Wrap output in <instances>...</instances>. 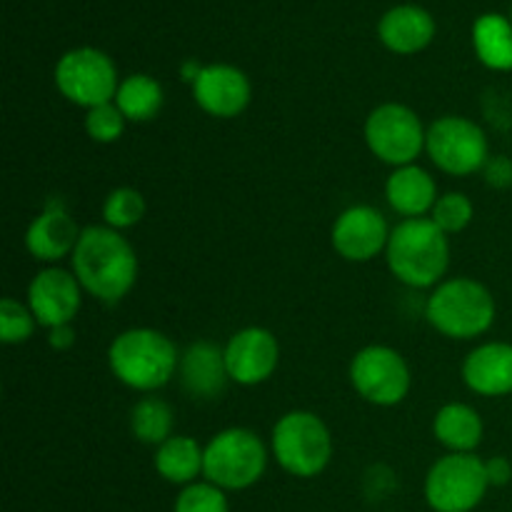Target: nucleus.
Listing matches in <instances>:
<instances>
[{
    "label": "nucleus",
    "instance_id": "obj_1",
    "mask_svg": "<svg viewBox=\"0 0 512 512\" xmlns=\"http://www.w3.org/2000/svg\"><path fill=\"white\" fill-rule=\"evenodd\" d=\"M70 270L80 288L98 303L118 305L138 280V255L120 230L88 225L70 255Z\"/></svg>",
    "mask_w": 512,
    "mask_h": 512
},
{
    "label": "nucleus",
    "instance_id": "obj_2",
    "mask_svg": "<svg viewBox=\"0 0 512 512\" xmlns=\"http://www.w3.org/2000/svg\"><path fill=\"white\" fill-rule=\"evenodd\" d=\"M180 350L155 328H128L108 348V368L118 383L153 395L178 375Z\"/></svg>",
    "mask_w": 512,
    "mask_h": 512
},
{
    "label": "nucleus",
    "instance_id": "obj_3",
    "mask_svg": "<svg viewBox=\"0 0 512 512\" xmlns=\"http://www.w3.org/2000/svg\"><path fill=\"white\" fill-rule=\"evenodd\" d=\"M385 260L398 283L413 290L438 288L450 268V240L430 218L400 220L390 233Z\"/></svg>",
    "mask_w": 512,
    "mask_h": 512
},
{
    "label": "nucleus",
    "instance_id": "obj_4",
    "mask_svg": "<svg viewBox=\"0 0 512 512\" xmlns=\"http://www.w3.org/2000/svg\"><path fill=\"white\" fill-rule=\"evenodd\" d=\"M498 305L493 293L480 280L460 275L433 288L425 303V318L443 338L475 340L483 338L495 323Z\"/></svg>",
    "mask_w": 512,
    "mask_h": 512
},
{
    "label": "nucleus",
    "instance_id": "obj_5",
    "mask_svg": "<svg viewBox=\"0 0 512 512\" xmlns=\"http://www.w3.org/2000/svg\"><path fill=\"white\" fill-rule=\"evenodd\" d=\"M270 453L293 478H318L333 460V435L320 415L290 410L273 425Z\"/></svg>",
    "mask_w": 512,
    "mask_h": 512
},
{
    "label": "nucleus",
    "instance_id": "obj_6",
    "mask_svg": "<svg viewBox=\"0 0 512 512\" xmlns=\"http://www.w3.org/2000/svg\"><path fill=\"white\" fill-rule=\"evenodd\" d=\"M268 460V445L255 430L225 428L205 443L203 478L225 493H238L260 483Z\"/></svg>",
    "mask_w": 512,
    "mask_h": 512
},
{
    "label": "nucleus",
    "instance_id": "obj_7",
    "mask_svg": "<svg viewBox=\"0 0 512 512\" xmlns=\"http://www.w3.org/2000/svg\"><path fill=\"white\" fill-rule=\"evenodd\" d=\"M425 153L435 168L453 178L483 173L490 160V143L483 125L465 115H443L428 125Z\"/></svg>",
    "mask_w": 512,
    "mask_h": 512
},
{
    "label": "nucleus",
    "instance_id": "obj_8",
    "mask_svg": "<svg viewBox=\"0 0 512 512\" xmlns=\"http://www.w3.org/2000/svg\"><path fill=\"white\" fill-rule=\"evenodd\" d=\"M365 145L380 163L390 168L418 163L425 153L428 128L420 115L403 103H380L365 118Z\"/></svg>",
    "mask_w": 512,
    "mask_h": 512
},
{
    "label": "nucleus",
    "instance_id": "obj_9",
    "mask_svg": "<svg viewBox=\"0 0 512 512\" xmlns=\"http://www.w3.org/2000/svg\"><path fill=\"white\" fill-rule=\"evenodd\" d=\"M425 500L435 512H473L488 495L485 460L475 453H448L425 475Z\"/></svg>",
    "mask_w": 512,
    "mask_h": 512
},
{
    "label": "nucleus",
    "instance_id": "obj_10",
    "mask_svg": "<svg viewBox=\"0 0 512 512\" xmlns=\"http://www.w3.org/2000/svg\"><path fill=\"white\" fill-rule=\"evenodd\" d=\"M350 385L355 393L378 408L403 403L413 385L408 360L390 345H365L350 360Z\"/></svg>",
    "mask_w": 512,
    "mask_h": 512
},
{
    "label": "nucleus",
    "instance_id": "obj_11",
    "mask_svg": "<svg viewBox=\"0 0 512 512\" xmlns=\"http://www.w3.org/2000/svg\"><path fill=\"white\" fill-rule=\"evenodd\" d=\"M53 78L60 95L85 110L113 103L120 85L115 63L98 48L68 50L55 65Z\"/></svg>",
    "mask_w": 512,
    "mask_h": 512
},
{
    "label": "nucleus",
    "instance_id": "obj_12",
    "mask_svg": "<svg viewBox=\"0 0 512 512\" xmlns=\"http://www.w3.org/2000/svg\"><path fill=\"white\" fill-rule=\"evenodd\" d=\"M83 293L73 270L48 265L33 275L25 303L30 305L40 328L53 330L60 325H73L83 308Z\"/></svg>",
    "mask_w": 512,
    "mask_h": 512
},
{
    "label": "nucleus",
    "instance_id": "obj_13",
    "mask_svg": "<svg viewBox=\"0 0 512 512\" xmlns=\"http://www.w3.org/2000/svg\"><path fill=\"white\" fill-rule=\"evenodd\" d=\"M393 230L388 220L373 205H350L335 218L330 228L333 250L348 263H370L385 253Z\"/></svg>",
    "mask_w": 512,
    "mask_h": 512
},
{
    "label": "nucleus",
    "instance_id": "obj_14",
    "mask_svg": "<svg viewBox=\"0 0 512 512\" xmlns=\"http://www.w3.org/2000/svg\"><path fill=\"white\" fill-rule=\"evenodd\" d=\"M225 368H228L230 383L255 388L273 378L280 365V343L268 328L248 325L228 338L223 345Z\"/></svg>",
    "mask_w": 512,
    "mask_h": 512
},
{
    "label": "nucleus",
    "instance_id": "obj_15",
    "mask_svg": "<svg viewBox=\"0 0 512 512\" xmlns=\"http://www.w3.org/2000/svg\"><path fill=\"white\" fill-rule=\"evenodd\" d=\"M190 90H193L195 105L210 118L220 120L243 115L253 100V85H250L248 75L228 63L203 65L190 83Z\"/></svg>",
    "mask_w": 512,
    "mask_h": 512
},
{
    "label": "nucleus",
    "instance_id": "obj_16",
    "mask_svg": "<svg viewBox=\"0 0 512 512\" xmlns=\"http://www.w3.org/2000/svg\"><path fill=\"white\" fill-rule=\"evenodd\" d=\"M80 233L83 228H78L68 208L63 203H50L48 208L40 210V215H35L33 223L25 230V250L45 268L58 265L60 260L73 255Z\"/></svg>",
    "mask_w": 512,
    "mask_h": 512
},
{
    "label": "nucleus",
    "instance_id": "obj_17",
    "mask_svg": "<svg viewBox=\"0 0 512 512\" xmlns=\"http://www.w3.org/2000/svg\"><path fill=\"white\" fill-rule=\"evenodd\" d=\"M463 383L480 398L512 395V345L490 340L470 350L463 360Z\"/></svg>",
    "mask_w": 512,
    "mask_h": 512
},
{
    "label": "nucleus",
    "instance_id": "obj_18",
    "mask_svg": "<svg viewBox=\"0 0 512 512\" xmlns=\"http://www.w3.org/2000/svg\"><path fill=\"white\" fill-rule=\"evenodd\" d=\"M178 378L185 393L195 400H215L230 383L225 353L210 340H195L180 353Z\"/></svg>",
    "mask_w": 512,
    "mask_h": 512
},
{
    "label": "nucleus",
    "instance_id": "obj_19",
    "mask_svg": "<svg viewBox=\"0 0 512 512\" xmlns=\"http://www.w3.org/2000/svg\"><path fill=\"white\" fill-rule=\"evenodd\" d=\"M438 198L435 178L418 163L393 168V173L385 180V200H388L390 210L403 220L428 218Z\"/></svg>",
    "mask_w": 512,
    "mask_h": 512
},
{
    "label": "nucleus",
    "instance_id": "obj_20",
    "mask_svg": "<svg viewBox=\"0 0 512 512\" xmlns=\"http://www.w3.org/2000/svg\"><path fill=\"white\" fill-rule=\"evenodd\" d=\"M380 43L398 55H415L435 38V20L420 5H395L378 23Z\"/></svg>",
    "mask_w": 512,
    "mask_h": 512
},
{
    "label": "nucleus",
    "instance_id": "obj_21",
    "mask_svg": "<svg viewBox=\"0 0 512 512\" xmlns=\"http://www.w3.org/2000/svg\"><path fill=\"white\" fill-rule=\"evenodd\" d=\"M433 435L448 453H475L483 443L485 423L468 403H448L435 413Z\"/></svg>",
    "mask_w": 512,
    "mask_h": 512
},
{
    "label": "nucleus",
    "instance_id": "obj_22",
    "mask_svg": "<svg viewBox=\"0 0 512 512\" xmlns=\"http://www.w3.org/2000/svg\"><path fill=\"white\" fill-rule=\"evenodd\" d=\"M203 460L205 445H200L190 435H173L163 445H158L153 455L155 473L165 483L180 485V488L198 483V478L203 475Z\"/></svg>",
    "mask_w": 512,
    "mask_h": 512
},
{
    "label": "nucleus",
    "instance_id": "obj_23",
    "mask_svg": "<svg viewBox=\"0 0 512 512\" xmlns=\"http://www.w3.org/2000/svg\"><path fill=\"white\" fill-rule=\"evenodd\" d=\"M473 48L480 63L498 73L512 70V23L500 13H485L473 25Z\"/></svg>",
    "mask_w": 512,
    "mask_h": 512
},
{
    "label": "nucleus",
    "instance_id": "obj_24",
    "mask_svg": "<svg viewBox=\"0 0 512 512\" xmlns=\"http://www.w3.org/2000/svg\"><path fill=\"white\" fill-rule=\"evenodd\" d=\"M113 103L128 123H148L163 108V88L153 75L133 73L120 80Z\"/></svg>",
    "mask_w": 512,
    "mask_h": 512
},
{
    "label": "nucleus",
    "instance_id": "obj_25",
    "mask_svg": "<svg viewBox=\"0 0 512 512\" xmlns=\"http://www.w3.org/2000/svg\"><path fill=\"white\" fill-rule=\"evenodd\" d=\"M175 415L173 408L158 395H145L130 410V433L143 445H163L165 440L173 438Z\"/></svg>",
    "mask_w": 512,
    "mask_h": 512
},
{
    "label": "nucleus",
    "instance_id": "obj_26",
    "mask_svg": "<svg viewBox=\"0 0 512 512\" xmlns=\"http://www.w3.org/2000/svg\"><path fill=\"white\" fill-rule=\"evenodd\" d=\"M100 213H103V225L123 233V230L135 228L145 218V198L140 190L123 185V188L110 190Z\"/></svg>",
    "mask_w": 512,
    "mask_h": 512
},
{
    "label": "nucleus",
    "instance_id": "obj_27",
    "mask_svg": "<svg viewBox=\"0 0 512 512\" xmlns=\"http://www.w3.org/2000/svg\"><path fill=\"white\" fill-rule=\"evenodd\" d=\"M473 215H475L473 200H470L465 193L450 190V193H443L438 200H435L428 218L433 220L445 235H458L473 223Z\"/></svg>",
    "mask_w": 512,
    "mask_h": 512
},
{
    "label": "nucleus",
    "instance_id": "obj_28",
    "mask_svg": "<svg viewBox=\"0 0 512 512\" xmlns=\"http://www.w3.org/2000/svg\"><path fill=\"white\" fill-rule=\"evenodd\" d=\"M38 320L28 303H20L18 298L0 300V340L5 345H23L33 338Z\"/></svg>",
    "mask_w": 512,
    "mask_h": 512
},
{
    "label": "nucleus",
    "instance_id": "obj_29",
    "mask_svg": "<svg viewBox=\"0 0 512 512\" xmlns=\"http://www.w3.org/2000/svg\"><path fill=\"white\" fill-rule=\"evenodd\" d=\"M173 512H230L228 495L208 480L185 485L175 498Z\"/></svg>",
    "mask_w": 512,
    "mask_h": 512
},
{
    "label": "nucleus",
    "instance_id": "obj_30",
    "mask_svg": "<svg viewBox=\"0 0 512 512\" xmlns=\"http://www.w3.org/2000/svg\"><path fill=\"white\" fill-rule=\"evenodd\" d=\"M85 133H88L90 140L100 145H110L115 140H120V135L125 133V115L120 113V108L115 103L98 105V108H90L85 113Z\"/></svg>",
    "mask_w": 512,
    "mask_h": 512
},
{
    "label": "nucleus",
    "instance_id": "obj_31",
    "mask_svg": "<svg viewBox=\"0 0 512 512\" xmlns=\"http://www.w3.org/2000/svg\"><path fill=\"white\" fill-rule=\"evenodd\" d=\"M483 178L495 190L512 188V158H508V155H490L483 168Z\"/></svg>",
    "mask_w": 512,
    "mask_h": 512
},
{
    "label": "nucleus",
    "instance_id": "obj_32",
    "mask_svg": "<svg viewBox=\"0 0 512 512\" xmlns=\"http://www.w3.org/2000/svg\"><path fill=\"white\" fill-rule=\"evenodd\" d=\"M485 473H488L490 488H505L512 480V463L505 455L485 460Z\"/></svg>",
    "mask_w": 512,
    "mask_h": 512
},
{
    "label": "nucleus",
    "instance_id": "obj_33",
    "mask_svg": "<svg viewBox=\"0 0 512 512\" xmlns=\"http://www.w3.org/2000/svg\"><path fill=\"white\" fill-rule=\"evenodd\" d=\"M48 343L55 350H68L75 345V330L73 325H60V328L48 330Z\"/></svg>",
    "mask_w": 512,
    "mask_h": 512
},
{
    "label": "nucleus",
    "instance_id": "obj_34",
    "mask_svg": "<svg viewBox=\"0 0 512 512\" xmlns=\"http://www.w3.org/2000/svg\"><path fill=\"white\" fill-rule=\"evenodd\" d=\"M510 23H512V8H510Z\"/></svg>",
    "mask_w": 512,
    "mask_h": 512
}]
</instances>
